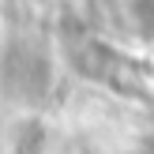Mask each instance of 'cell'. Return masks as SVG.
<instances>
[{"mask_svg":"<svg viewBox=\"0 0 154 154\" xmlns=\"http://www.w3.org/2000/svg\"><path fill=\"white\" fill-rule=\"evenodd\" d=\"M124 19L135 30V38L154 42V0H124Z\"/></svg>","mask_w":154,"mask_h":154,"instance_id":"cell-1","label":"cell"}]
</instances>
